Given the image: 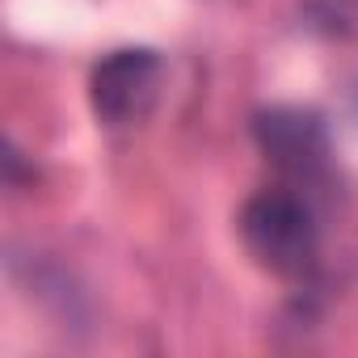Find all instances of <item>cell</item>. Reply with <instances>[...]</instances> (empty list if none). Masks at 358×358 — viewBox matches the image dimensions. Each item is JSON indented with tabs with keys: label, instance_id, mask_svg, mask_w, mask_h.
Instances as JSON below:
<instances>
[{
	"label": "cell",
	"instance_id": "obj_1",
	"mask_svg": "<svg viewBox=\"0 0 358 358\" xmlns=\"http://www.w3.org/2000/svg\"><path fill=\"white\" fill-rule=\"evenodd\" d=\"M241 241L249 257L278 278H303L316 266V224L295 194L266 190L249 199L241 211Z\"/></svg>",
	"mask_w": 358,
	"mask_h": 358
},
{
	"label": "cell",
	"instance_id": "obj_3",
	"mask_svg": "<svg viewBox=\"0 0 358 358\" xmlns=\"http://www.w3.org/2000/svg\"><path fill=\"white\" fill-rule=\"evenodd\" d=\"M253 135L266 160L291 177H312L329 164V131L316 110H299V106L262 110L253 118Z\"/></svg>",
	"mask_w": 358,
	"mask_h": 358
},
{
	"label": "cell",
	"instance_id": "obj_2",
	"mask_svg": "<svg viewBox=\"0 0 358 358\" xmlns=\"http://www.w3.org/2000/svg\"><path fill=\"white\" fill-rule=\"evenodd\" d=\"M160 55L148 51V47H127V51H114L110 59H101L89 76V101H93V114L106 122V127H131L139 122L156 93H160Z\"/></svg>",
	"mask_w": 358,
	"mask_h": 358
}]
</instances>
